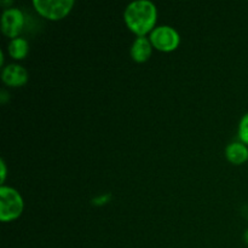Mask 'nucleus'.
Segmentation results:
<instances>
[{
	"label": "nucleus",
	"mask_w": 248,
	"mask_h": 248,
	"mask_svg": "<svg viewBox=\"0 0 248 248\" xmlns=\"http://www.w3.org/2000/svg\"><path fill=\"white\" fill-rule=\"evenodd\" d=\"M127 28L137 36H145L156 27L157 9L149 0H137L127 5L124 12Z\"/></svg>",
	"instance_id": "nucleus-1"
},
{
	"label": "nucleus",
	"mask_w": 248,
	"mask_h": 248,
	"mask_svg": "<svg viewBox=\"0 0 248 248\" xmlns=\"http://www.w3.org/2000/svg\"><path fill=\"white\" fill-rule=\"evenodd\" d=\"M24 208V201L21 194L11 186H1L0 188V220L12 222L21 217Z\"/></svg>",
	"instance_id": "nucleus-2"
},
{
	"label": "nucleus",
	"mask_w": 248,
	"mask_h": 248,
	"mask_svg": "<svg viewBox=\"0 0 248 248\" xmlns=\"http://www.w3.org/2000/svg\"><path fill=\"white\" fill-rule=\"evenodd\" d=\"M74 0H34L35 11L44 18L60 21L67 17L74 7Z\"/></svg>",
	"instance_id": "nucleus-3"
},
{
	"label": "nucleus",
	"mask_w": 248,
	"mask_h": 248,
	"mask_svg": "<svg viewBox=\"0 0 248 248\" xmlns=\"http://www.w3.org/2000/svg\"><path fill=\"white\" fill-rule=\"evenodd\" d=\"M150 43L160 52H172L181 44V35L171 26H159L150 33Z\"/></svg>",
	"instance_id": "nucleus-4"
},
{
	"label": "nucleus",
	"mask_w": 248,
	"mask_h": 248,
	"mask_svg": "<svg viewBox=\"0 0 248 248\" xmlns=\"http://www.w3.org/2000/svg\"><path fill=\"white\" fill-rule=\"evenodd\" d=\"M24 27L23 12L16 7H9L1 15V31L7 38H18Z\"/></svg>",
	"instance_id": "nucleus-5"
},
{
	"label": "nucleus",
	"mask_w": 248,
	"mask_h": 248,
	"mask_svg": "<svg viewBox=\"0 0 248 248\" xmlns=\"http://www.w3.org/2000/svg\"><path fill=\"white\" fill-rule=\"evenodd\" d=\"M1 79L6 86L21 87L28 81V72L19 64H9L2 69Z\"/></svg>",
	"instance_id": "nucleus-6"
},
{
	"label": "nucleus",
	"mask_w": 248,
	"mask_h": 248,
	"mask_svg": "<svg viewBox=\"0 0 248 248\" xmlns=\"http://www.w3.org/2000/svg\"><path fill=\"white\" fill-rule=\"evenodd\" d=\"M153 45L147 36H137L131 46V57L136 63H144L152 57Z\"/></svg>",
	"instance_id": "nucleus-7"
},
{
	"label": "nucleus",
	"mask_w": 248,
	"mask_h": 248,
	"mask_svg": "<svg viewBox=\"0 0 248 248\" xmlns=\"http://www.w3.org/2000/svg\"><path fill=\"white\" fill-rule=\"evenodd\" d=\"M225 156L232 165H242L248 162V147L242 142H232L225 149Z\"/></svg>",
	"instance_id": "nucleus-8"
},
{
	"label": "nucleus",
	"mask_w": 248,
	"mask_h": 248,
	"mask_svg": "<svg viewBox=\"0 0 248 248\" xmlns=\"http://www.w3.org/2000/svg\"><path fill=\"white\" fill-rule=\"evenodd\" d=\"M7 52H9L10 57L14 58L16 61H22L27 57L29 52V44L26 39L18 38L12 39L7 46Z\"/></svg>",
	"instance_id": "nucleus-9"
},
{
	"label": "nucleus",
	"mask_w": 248,
	"mask_h": 248,
	"mask_svg": "<svg viewBox=\"0 0 248 248\" xmlns=\"http://www.w3.org/2000/svg\"><path fill=\"white\" fill-rule=\"evenodd\" d=\"M237 136L239 140L244 144L248 145V113L245 114L239 123V128H237Z\"/></svg>",
	"instance_id": "nucleus-10"
},
{
	"label": "nucleus",
	"mask_w": 248,
	"mask_h": 248,
	"mask_svg": "<svg viewBox=\"0 0 248 248\" xmlns=\"http://www.w3.org/2000/svg\"><path fill=\"white\" fill-rule=\"evenodd\" d=\"M0 182H1V184L5 183V179H6V173H7V170H6V164H5L4 160H1L0 161Z\"/></svg>",
	"instance_id": "nucleus-11"
},
{
	"label": "nucleus",
	"mask_w": 248,
	"mask_h": 248,
	"mask_svg": "<svg viewBox=\"0 0 248 248\" xmlns=\"http://www.w3.org/2000/svg\"><path fill=\"white\" fill-rule=\"evenodd\" d=\"M244 240H245V242H246V245L248 246V229L244 232Z\"/></svg>",
	"instance_id": "nucleus-12"
},
{
	"label": "nucleus",
	"mask_w": 248,
	"mask_h": 248,
	"mask_svg": "<svg viewBox=\"0 0 248 248\" xmlns=\"http://www.w3.org/2000/svg\"><path fill=\"white\" fill-rule=\"evenodd\" d=\"M0 64H4V53H2V51L0 52Z\"/></svg>",
	"instance_id": "nucleus-13"
}]
</instances>
